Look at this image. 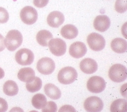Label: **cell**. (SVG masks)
<instances>
[{
	"mask_svg": "<svg viewBox=\"0 0 127 112\" xmlns=\"http://www.w3.org/2000/svg\"><path fill=\"white\" fill-rule=\"evenodd\" d=\"M3 91L7 95L12 96L17 94L19 91L18 86L13 81H7L3 86Z\"/></svg>",
	"mask_w": 127,
	"mask_h": 112,
	"instance_id": "cell-20",
	"label": "cell"
},
{
	"mask_svg": "<svg viewBox=\"0 0 127 112\" xmlns=\"http://www.w3.org/2000/svg\"><path fill=\"white\" fill-rule=\"evenodd\" d=\"M103 101L96 96L88 98L84 103V107L87 112H100L103 108Z\"/></svg>",
	"mask_w": 127,
	"mask_h": 112,
	"instance_id": "cell-10",
	"label": "cell"
},
{
	"mask_svg": "<svg viewBox=\"0 0 127 112\" xmlns=\"http://www.w3.org/2000/svg\"><path fill=\"white\" fill-rule=\"evenodd\" d=\"M42 84L41 79L38 77H35L32 81L26 83V88L28 91L33 93L39 91L42 87Z\"/></svg>",
	"mask_w": 127,
	"mask_h": 112,
	"instance_id": "cell-23",
	"label": "cell"
},
{
	"mask_svg": "<svg viewBox=\"0 0 127 112\" xmlns=\"http://www.w3.org/2000/svg\"><path fill=\"white\" fill-rule=\"evenodd\" d=\"M34 70L30 67H24L20 69L18 72V78L20 81L28 83L32 82L35 78Z\"/></svg>",
	"mask_w": 127,
	"mask_h": 112,
	"instance_id": "cell-15",
	"label": "cell"
},
{
	"mask_svg": "<svg viewBox=\"0 0 127 112\" xmlns=\"http://www.w3.org/2000/svg\"><path fill=\"white\" fill-rule=\"evenodd\" d=\"M29 112H37L36 111H30Z\"/></svg>",
	"mask_w": 127,
	"mask_h": 112,
	"instance_id": "cell-33",
	"label": "cell"
},
{
	"mask_svg": "<svg viewBox=\"0 0 127 112\" xmlns=\"http://www.w3.org/2000/svg\"><path fill=\"white\" fill-rule=\"evenodd\" d=\"M115 7L117 12L125 13L127 10V0H116Z\"/></svg>",
	"mask_w": 127,
	"mask_h": 112,
	"instance_id": "cell-24",
	"label": "cell"
},
{
	"mask_svg": "<svg viewBox=\"0 0 127 112\" xmlns=\"http://www.w3.org/2000/svg\"><path fill=\"white\" fill-rule=\"evenodd\" d=\"M58 112H77V111L73 106L66 105L61 107Z\"/></svg>",
	"mask_w": 127,
	"mask_h": 112,
	"instance_id": "cell-28",
	"label": "cell"
},
{
	"mask_svg": "<svg viewBox=\"0 0 127 112\" xmlns=\"http://www.w3.org/2000/svg\"><path fill=\"white\" fill-rule=\"evenodd\" d=\"M111 48L117 53H124L127 49L126 40L121 38H117L112 40L110 44Z\"/></svg>",
	"mask_w": 127,
	"mask_h": 112,
	"instance_id": "cell-17",
	"label": "cell"
},
{
	"mask_svg": "<svg viewBox=\"0 0 127 112\" xmlns=\"http://www.w3.org/2000/svg\"><path fill=\"white\" fill-rule=\"evenodd\" d=\"M31 103L32 106L37 109H42L47 103V99L45 96L41 93L35 94L32 98Z\"/></svg>",
	"mask_w": 127,
	"mask_h": 112,
	"instance_id": "cell-22",
	"label": "cell"
},
{
	"mask_svg": "<svg viewBox=\"0 0 127 112\" xmlns=\"http://www.w3.org/2000/svg\"><path fill=\"white\" fill-rule=\"evenodd\" d=\"M87 41L89 47L93 51H99L104 49L105 45V40L100 34L92 33L87 37Z\"/></svg>",
	"mask_w": 127,
	"mask_h": 112,
	"instance_id": "cell-5",
	"label": "cell"
},
{
	"mask_svg": "<svg viewBox=\"0 0 127 112\" xmlns=\"http://www.w3.org/2000/svg\"><path fill=\"white\" fill-rule=\"evenodd\" d=\"M9 19V15L5 8L0 7V24L7 23Z\"/></svg>",
	"mask_w": 127,
	"mask_h": 112,
	"instance_id": "cell-26",
	"label": "cell"
},
{
	"mask_svg": "<svg viewBox=\"0 0 127 112\" xmlns=\"http://www.w3.org/2000/svg\"><path fill=\"white\" fill-rule=\"evenodd\" d=\"M8 108L7 101L3 98H0V112H6Z\"/></svg>",
	"mask_w": 127,
	"mask_h": 112,
	"instance_id": "cell-29",
	"label": "cell"
},
{
	"mask_svg": "<svg viewBox=\"0 0 127 112\" xmlns=\"http://www.w3.org/2000/svg\"><path fill=\"white\" fill-rule=\"evenodd\" d=\"M51 52L56 56L64 55L67 50L66 42L61 38L51 39L48 43Z\"/></svg>",
	"mask_w": 127,
	"mask_h": 112,
	"instance_id": "cell-8",
	"label": "cell"
},
{
	"mask_svg": "<svg viewBox=\"0 0 127 112\" xmlns=\"http://www.w3.org/2000/svg\"><path fill=\"white\" fill-rule=\"evenodd\" d=\"M9 112H24L23 110L20 107H14L12 108Z\"/></svg>",
	"mask_w": 127,
	"mask_h": 112,
	"instance_id": "cell-31",
	"label": "cell"
},
{
	"mask_svg": "<svg viewBox=\"0 0 127 112\" xmlns=\"http://www.w3.org/2000/svg\"><path fill=\"white\" fill-rule=\"evenodd\" d=\"M4 42L8 50L14 51L21 45L23 42L22 35L18 30H10L6 36Z\"/></svg>",
	"mask_w": 127,
	"mask_h": 112,
	"instance_id": "cell-1",
	"label": "cell"
},
{
	"mask_svg": "<svg viewBox=\"0 0 127 112\" xmlns=\"http://www.w3.org/2000/svg\"><path fill=\"white\" fill-rule=\"evenodd\" d=\"M20 16L24 23L27 25H32L36 22L38 19V13L33 7L26 6L21 10Z\"/></svg>",
	"mask_w": 127,
	"mask_h": 112,
	"instance_id": "cell-6",
	"label": "cell"
},
{
	"mask_svg": "<svg viewBox=\"0 0 127 112\" xmlns=\"http://www.w3.org/2000/svg\"><path fill=\"white\" fill-rule=\"evenodd\" d=\"M78 77L76 70L71 67L61 69L58 74L59 82L63 85H69L73 83Z\"/></svg>",
	"mask_w": 127,
	"mask_h": 112,
	"instance_id": "cell-3",
	"label": "cell"
},
{
	"mask_svg": "<svg viewBox=\"0 0 127 112\" xmlns=\"http://www.w3.org/2000/svg\"><path fill=\"white\" fill-rule=\"evenodd\" d=\"M80 68L84 73L90 74L96 72L98 68V65L95 60L87 58L83 59L80 63Z\"/></svg>",
	"mask_w": 127,
	"mask_h": 112,
	"instance_id": "cell-12",
	"label": "cell"
},
{
	"mask_svg": "<svg viewBox=\"0 0 127 112\" xmlns=\"http://www.w3.org/2000/svg\"><path fill=\"white\" fill-rule=\"evenodd\" d=\"M87 51L85 44L80 41H77L71 45L69 48V53L75 58H80L84 56Z\"/></svg>",
	"mask_w": 127,
	"mask_h": 112,
	"instance_id": "cell-11",
	"label": "cell"
},
{
	"mask_svg": "<svg viewBox=\"0 0 127 112\" xmlns=\"http://www.w3.org/2000/svg\"><path fill=\"white\" fill-rule=\"evenodd\" d=\"M127 68L121 64H115L111 67L108 71L109 78L115 83H122L127 79Z\"/></svg>",
	"mask_w": 127,
	"mask_h": 112,
	"instance_id": "cell-2",
	"label": "cell"
},
{
	"mask_svg": "<svg viewBox=\"0 0 127 112\" xmlns=\"http://www.w3.org/2000/svg\"><path fill=\"white\" fill-rule=\"evenodd\" d=\"M58 107L56 104L53 101L48 102L42 109V112H57Z\"/></svg>",
	"mask_w": 127,
	"mask_h": 112,
	"instance_id": "cell-25",
	"label": "cell"
},
{
	"mask_svg": "<svg viewBox=\"0 0 127 112\" xmlns=\"http://www.w3.org/2000/svg\"><path fill=\"white\" fill-rule=\"evenodd\" d=\"M64 21V15L58 11L51 12L47 17V24L53 28H58L63 24Z\"/></svg>",
	"mask_w": 127,
	"mask_h": 112,
	"instance_id": "cell-13",
	"label": "cell"
},
{
	"mask_svg": "<svg viewBox=\"0 0 127 112\" xmlns=\"http://www.w3.org/2000/svg\"><path fill=\"white\" fill-rule=\"evenodd\" d=\"M53 38V34L48 30L39 31L36 35V40L38 43L43 47L48 46L49 42Z\"/></svg>",
	"mask_w": 127,
	"mask_h": 112,
	"instance_id": "cell-19",
	"label": "cell"
},
{
	"mask_svg": "<svg viewBox=\"0 0 127 112\" xmlns=\"http://www.w3.org/2000/svg\"><path fill=\"white\" fill-rule=\"evenodd\" d=\"M44 90L47 97L53 100H58L61 97L60 90L54 84H47L45 85Z\"/></svg>",
	"mask_w": 127,
	"mask_h": 112,
	"instance_id": "cell-18",
	"label": "cell"
},
{
	"mask_svg": "<svg viewBox=\"0 0 127 112\" xmlns=\"http://www.w3.org/2000/svg\"><path fill=\"white\" fill-rule=\"evenodd\" d=\"M110 112H127V101L120 99L114 101L110 107Z\"/></svg>",
	"mask_w": 127,
	"mask_h": 112,
	"instance_id": "cell-21",
	"label": "cell"
},
{
	"mask_svg": "<svg viewBox=\"0 0 127 112\" xmlns=\"http://www.w3.org/2000/svg\"><path fill=\"white\" fill-rule=\"evenodd\" d=\"M34 59L32 51L27 48H22L18 50L15 54V60L20 65L26 66L31 65Z\"/></svg>",
	"mask_w": 127,
	"mask_h": 112,
	"instance_id": "cell-7",
	"label": "cell"
},
{
	"mask_svg": "<svg viewBox=\"0 0 127 112\" xmlns=\"http://www.w3.org/2000/svg\"><path fill=\"white\" fill-rule=\"evenodd\" d=\"M93 26L96 30L100 32H104L109 28L110 20L106 15H99L95 18Z\"/></svg>",
	"mask_w": 127,
	"mask_h": 112,
	"instance_id": "cell-14",
	"label": "cell"
},
{
	"mask_svg": "<svg viewBox=\"0 0 127 112\" xmlns=\"http://www.w3.org/2000/svg\"><path fill=\"white\" fill-rule=\"evenodd\" d=\"M105 87L106 83L104 79L98 76L91 77L87 83L88 90L92 93H100L105 90Z\"/></svg>",
	"mask_w": 127,
	"mask_h": 112,
	"instance_id": "cell-4",
	"label": "cell"
},
{
	"mask_svg": "<svg viewBox=\"0 0 127 112\" xmlns=\"http://www.w3.org/2000/svg\"><path fill=\"white\" fill-rule=\"evenodd\" d=\"M4 37L0 34V52L3 51L5 49V45L4 42Z\"/></svg>",
	"mask_w": 127,
	"mask_h": 112,
	"instance_id": "cell-30",
	"label": "cell"
},
{
	"mask_svg": "<svg viewBox=\"0 0 127 112\" xmlns=\"http://www.w3.org/2000/svg\"><path fill=\"white\" fill-rule=\"evenodd\" d=\"M62 36L67 39H73L78 35V29L74 25L67 24L63 26L61 30Z\"/></svg>",
	"mask_w": 127,
	"mask_h": 112,
	"instance_id": "cell-16",
	"label": "cell"
},
{
	"mask_svg": "<svg viewBox=\"0 0 127 112\" xmlns=\"http://www.w3.org/2000/svg\"><path fill=\"white\" fill-rule=\"evenodd\" d=\"M4 76H5V72L1 67H0V79L3 78L4 77Z\"/></svg>",
	"mask_w": 127,
	"mask_h": 112,
	"instance_id": "cell-32",
	"label": "cell"
},
{
	"mask_svg": "<svg viewBox=\"0 0 127 112\" xmlns=\"http://www.w3.org/2000/svg\"><path fill=\"white\" fill-rule=\"evenodd\" d=\"M49 2V0H33L34 5L39 8L45 7Z\"/></svg>",
	"mask_w": 127,
	"mask_h": 112,
	"instance_id": "cell-27",
	"label": "cell"
},
{
	"mask_svg": "<svg viewBox=\"0 0 127 112\" xmlns=\"http://www.w3.org/2000/svg\"><path fill=\"white\" fill-rule=\"evenodd\" d=\"M36 67L40 73L44 75H49L54 71L56 65L54 61L52 58L43 57L38 61Z\"/></svg>",
	"mask_w": 127,
	"mask_h": 112,
	"instance_id": "cell-9",
	"label": "cell"
}]
</instances>
